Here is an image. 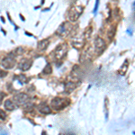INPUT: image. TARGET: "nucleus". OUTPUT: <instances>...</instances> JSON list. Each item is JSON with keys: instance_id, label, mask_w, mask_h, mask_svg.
Returning <instances> with one entry per match:
<instances>
[{"instance_id": "obj_1", "label": "nucleus", "mask_w": 135, "mask_h": 135, "mask_svg": "<svg viewBox=\"0 0 135 135\" xmlns=\"http://www.w3.org/2000/svg\"><path fill=\"white\" fill-rule=\"evenodd\" d=\"M69 104V101L67 102V99H62V98L55 97L54 99L52 100V107L56 111H60L65 108Z\"/></svg>"}, {"instance_id": "obj_2", "label": "nucleus", "mask_w": 135, "mask_h": 135, "mask_svg": "<svg viewBox=\"0 0 135 135\" xmlns=\"http://www.w3.org/2000/svg\"><path fill=\"white\" fill-rule=\"evenodd\" d=\"M1 65L4 69H11L15 67V60L14 59V56L9 55V56L4 58L1 61Z\"/></svg>"}, {"instance_id": "obj_3", "label": "nucleus", "mask_w": 135, "mask_h": 135, "mask_svg": "<svg viewBox=\"0 0 135 135\" xmlns=\"http://www.w3.org/2000/svg\"><path fill=\"white\" fill-rule=\"evenodd\" d=\"M14 99H15V103L18 104V105H24V104L27 103L28 100H29V95L24 93H20V94H17Z\"/></svg>"}, {"instance_id": "obj_4", "label": "nucleus", "mask_w": 135, "mask_h": 135, "mask_svg": "<svg viewBox=\"0 0 135 135\" xmlns=\"http://www.w3.org/2000/svg\"><path fill=\"white\" fill-rule=\"evenodd\" d=\"M32 66V60H22L19 65V68L21 70H28L30 67Z\"/></svg>"}, {"instance_id": "obj_5", "label": "nucleus", "mask_w": 135, "mask_h": 135, "mask_svg": "<svg viewBox=\"0 0 135 135\" xmlns=\"http://www.w3.org/2000/svg\"><path fill=\"white\" fill-rule=\"evenodd\" d=\"M95 49L98 50V52L99 53H101L102 52H103L104 49H105V42L100 38L97 39V41H95Z\"/></svg>"}, {"instance_id": "obj_6", "label": "nucleus", "mask_w": 135, "mask_h": 135, "mask_svg": "<svg viewBox=\"0 0 135 135\" xmlns=\"http://www.w3.org/2000/svg\"><path fill=\"white\" fill-rule=\"evenodd\" d=\"M81 15V12L80 11H76V9L74 8V9L69 13V19H70L71 21H76V20L79 17V15Z\"/></svg>"}, {"instance_id": "obj_7", "label": "nucleus", "mask_w": 135, "mask_h": 135, "mask_svg": "<svg viewBox=\"0 0 135 135\" xmlns=\"http://www.w3.org/2000/svg\"><path fill=\"white\" fill-rule=\"evenodd\" d=\"M39 111L42 114H50V108L46 104H42L39 106Z\"/></svg>"}, {"instance_id": "obj_8", "label": "nucleus", "mask_w": 135, "mask_h": 135, "mask_svg": "<svg viewBox=\"0 0 135 135\" xmlns=\"http://www.w3.org/2000/svg\"><path fill=\"white\" fill-rule=\"evenodd\" d=\"M49 45V41L47 40H43V41H41L40 42L38 43V48H39V50H44L47 49Z\"/></svg>"}, {"instance_id": "obj_9", "label": "nucleus", "mask_w": 135, "mask_h": 135, "mask_svg": "<svg viewBox=\"0 0 135 135\" xmlns=\"http://www.w3.org/2000/svg\"><path fill=\"white\" fill-rule=\"evenodd\" d=\"M4 105H5V108L8 111H13L14 109L15 108V105L13 104V102L11 101V100H7V101L5 102V104H4Z\"/></svg>"}, {"instance_id": "obj_10", "label": "nucleus", "mask_w": 135, "mask_h": 135, "mask_svg": "<svg viewBox=\"0 0 135 135\" xmlns=\"http://www.w3.org/2000/svg\"><path fill=\"white\" fill-rule=\"evenodd\" d=\"M75 85L73 83H68L67 85H66V91H69V93H70V92H72L73 90L75 89Z\"/></svg>"}, {"instance_id": "obj_11", "label": "nucleus", "mask_w": 135, "mask_h": 135, "mask_svg": "<svg viewBox=\"0 0 135 135\" xmlns=\"http://www.w3.org/2000/svg\"><path fill=\"white\" fill-rule=\"evenodd\" d=\"M52 66H50V64H47L46 67L44 68V70H43V73L45 74H50L52 73Z\"/></svg>"}, {"instance_id": "obj_12", "label": "nucleus", "mask_w": 135, "mask_h": 135, "mask_svg": "<svg viewBox=\"0 0 135 135\" xmlns=\"http://www.w3.org/2000/svg\"><path fill=\"white\" fill-rule=\"evenodd\" d=\"M18 79H19V81L21 83H25L26 81V77H25V76H19V77H18Z\"/></svg>"}, {"instance_id": "obj_13", "label": "nucleus", "mask_w": 135, "mask_h": 135, "mask_svg": "<svg viewBox=\"0 0 135 135\" xmlns=\"http://www.w3.org/2000/svg\"><path fill=\"white\" fill-rule=\"evenodd\" d=\"M5 117H7V114H5V113L4 112V111H2V110H0V119L4 120Z\"/></svg>"}, {"instance_id": "obj_14", "label": "nucleus", "mask_w": 135, "mask_h": 135, "mask_svg": "<svg viewBox=\"0 0 135 135\" xmlns=\"http://www.w3.org/2000/svg\"><path fill=\"white\" fill-rule=\"evenodd\" d=\"M98 5H99V0H97V4H95V7L94 9V13H97V9H98Z\"/></svg>"}]
</instances>
